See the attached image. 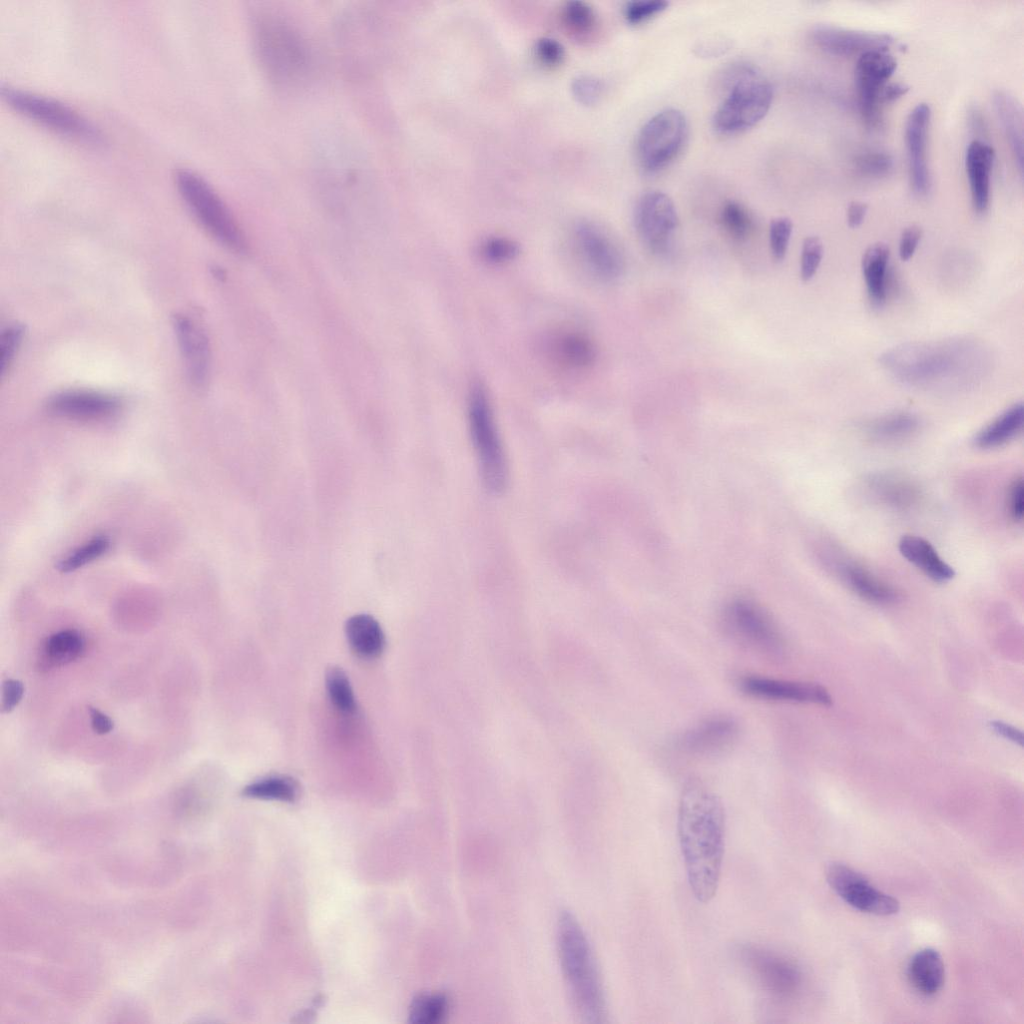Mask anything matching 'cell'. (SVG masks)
<instances>
[{"mask_svg":"<svg viewBox=\"0 0 1024 1024\" xmlns=\"http://www.w3.org/2000/svg\"><path fill=\"white\" fill-rule=\"evenodd\" d=\"M556 938L563 977L576 1014L586 1023L603 1022L606 1006L598 964L585 932L568 911L559 914Z\"/></svg>","mask_w":1024,"mask_h":1024,"instance_id":"7a4b0ae2","label":"cell"},{"mask_svg":"<svg viewBox=\"0 0 1024 1024\" xmlns=\"http://www.w3.org/2000/svg\"><path fill=\"white\" fill-rule=\"evenodd\" d=\"M898 548L907 561L935 582H947L955 575L953 568L939 556L932 544L922 537L903 535Z\"/></svg>","mask_w":1024,"mask_h":1024,"instance_id":"4316f807","label":"cell"},{"mask_svg":"<svg viewBox=\"0 0 1024 1024\" xmlns=\"http://www.w3.org/2000/svg\"><path fill=\"white\" fill-rule=\"evenodd\" d=\"M726 95L717 107L713 128L720 134L732 135L752 128L768 113L773 88L758 69L748 63H733L720 75Z\"/></svg>","mask_w":1024,"mask_h":1024,"instance_id":"5b68a950","label":"cell"},{"mask_svg":"<svg viewBox=\"0 0 1024 1024\" xmlns=\"http://www.w3.org/2000/svg\"><path fill=\"white\" fill-rule=\"evenodd\" d=\"M687 136V120L680 110L667 108L653 115L643 124L636 139L640 169L647 174L663 170L680 154Z\"/></svg>","mask_w":1024,"mask_h":1024,"instance_id":"ba28073f","label":"cell"},{"mask_svg":"<svg viewBox=\"0 0 1024 1024\" xmlns=\"http://www.w3.org/2000/svg\"><path fill=\"white\" fill-rule=\"evenodd\" d=\"M738 734L739 726L733 718L716 716L683 733L676 745L689 755H709L729 747Z\"/></svg>","mask_w":1024,"mask_h":1024,"instance_id":"ffe728a7","label":"cell"},{"mask_svg":"<svg viewBox=\"0 0 1024 1024\" xmlns=\"http://www.w3.org/2000/svg\"><path fill=\"white\" fill-rule=\"evenodd\" d=\"M909 90V86L902 82L887 83L880 93V102L882 106L886 103L893 102L900 97L904 96Z\"/></svg>","mask_w":1024,"mask_h":1024,"instance_id":"f5cc1de1","label":"cell"},{"mask_svg":"<svg viewBox=\"0 0 1024 1024\" xmlns=\"http://www.w3.org/2000/svg\"><path fill=\"white\" fill-rule=\"evenodd\" d=\"M449 1000L442 993L418 995L409 1009V1022L413 1024H437L448 1015Z\"/></svg>","mask_w":1024,"mask_h":1024,"instance_id":"e575fe53","label":"cell"},{"mask_svg":"<svg viewBox=\"0 0 1024 1024\" xmlns=\"http://www.w3.org/2000/svg\"><path fill=\"white\" fill-rule=\"evenodd\" d=\"M724 230L735 240H745L753 229V219L748 210L736 201L726 202L720 213Z\"/></svg>","mask_w":1024,"mask_h":1024,"instance_id":"74e56055","label":"cell"},{"mask_svg":"<svg viewBox=\"0 0 1024 1024\" xmlns=\"http://www.w3.org/2000/svg\"><path fill=\"white\" fill-rule=\"evenodd\" d=\"M548 348L557 364L574 371L588 368L597 357L594 342L586 334L575 330L555 334Z\"/></svg>","mask_w":1024,"mask_h":1024,"instance_id":"d4e9b609","label":"cell"},{"mask_svg":"<svg viewBox=\"0 0 1024 1024\" xmlns=\"http://www.w3.org/2000/svg\"><path fill=\"white\" fill-rule=\"evenodd\" d=\"M726 45L720 42L704 43L700 46L699 50L702 55L714 56L718 55L726 49Z\"/></svg>","mask_w":1024,"mask_h":1024,"instance_id":"11a10c76","label":"cell"},{"mask_svg":"<svg viewBox=\"0 0 1024 1024\" xmlns=\"http://www.w3.org/2000/svg\"><path fill=\"white\" fill-rule=\"evenodd\" d=\"M976 347L965 342L903 345L887 351L882 363L895 377L914 385L964 382L977 374Z\"/></svg>","mask_w":1024,"mask_h":1024,"instance_id":"3957f363","label":"cell"},{"mask_svg":"<svg viewBox=\"0 0 1024 1024\" xmlns=\"http://www.w3.org/2000/svg\"><path fill=\"white\" fill-rule=\"evenodd\" d=\"M1 94L12 108L50 129L88 142L102 141V134L95 125L57 99L9 85L1 86Z\"/></svg>","mask_w":1024,"mask_h":1024,"instance_id":"9c48e42d","label":"cell"},{"mask_svg":"<svg viewBox=\"0 0 1024 1024\" xmlns=\"http://www.w3.org/2000/svg\"><path fill=\"white\" fill-rule=\"evenodd\" d=\"M793 230L792 221L787 217L774 218L769 226V244L775 260L784 259Z\"/></svg>","mask_w":1024,"mask_h":1024,"instance_id":"b9f144b4","label":"cell"},{"mask_svg":"<svg viewBox=\"0 0 1024 1024\" xmlns=\"http://www.w3.org/2000/svg\"><path fill=\"white\" fill-rule=\"evenodd\" d=\"M120 401L111 395L85 390H72L56 394L48 402V409L62 417L78 420H101L115 415Z\"/></svg>","mask_w":1024,"mask_h":1024,"instance_id":"d6986e66","label":"cell"},{"mask_svg":"<svg viewBox=\"0 0 1024 1024\" xmlns=\"http://www.w3.org/2000/svg\"><path fill=\"white\" fill-rule=\"evenodd\" d=\"M517 253V245L503 237L487 238L480 246L481 257L493 264H503L511 261Z\"/></svg>","mask_w":1024,"mask_h":1024,"instance_id":"ab89813d","label":"cell"},{"mask_svg":"<svg viewBox=\"0 0 1024 1024\" xmlns=\"http://www.w3.org/2000/svg\"><path fill=\"white\" fill-rule=\"evenodd\" d=\"M24 695V685L17 679H6L2 685V712L12 711Z\"/></svg>","mask_w":1024,"mask_h":1024,"instance_id":"bcb514c9","label":"cell"},{"mask_svg":"<svg viewBox=\"0 0 1024 1024\" xmlns=\"http://www.w3.org/2000/svg\"><path fill=\"white\" fill-rule=\"evenodd\" d=\"M995 160L992 146L981 140H973L965 154V168L970 185L972 205L976 212L983 213L990 202V176Z\"/></svg>","mask_w":1024,"mask_h":1024,"instance_id":"7402d4cb","label":"cell"},{"mask_svg":"<svg viewBox=\"0 0 1024 1024\" xmlns=\"http://www.w3.org/2000/svg\"><path fill=\"white\" fill-rule=\"evenodd\" d=\"M826 878L840 898L861 912L889 916L899 911L897 899L878 890L867 878L847 865L831 864L827 868Z\"/></svg>","mask_w":1024,"mask_h":1024,"instance_id":"5bb4252c","label":"cell"},{"mask_svg":"<svg viewBox=\"0 0 1024 1024\" xmlns=\"http://www.w3.org/2000/svg\"><path fill=\"white\" fill-rule=\"evenodd\" d=\"M252 37L259 63L270 80L288 87L304 80L310 54L305 39L290 22L270 12L258 13Z\"/></svg>","mask_w":1024,"mask_h":1024,"instance_id":"277c9868","label":"cell"},{"mask_svg":"<svg viewBox=\"0 0 1024 1024\" xmlns=\"http://www.w3.org/2000/svg\"><path fill=\"white\" fill-rule=\"evenodd\" d=\"M1023 421V404L1016 403L978 432L974 439L975 445L981 449L1001 446L1022 430Z\"/></svg>","mask_w":1024,"mask_h":1024,"instance_id":"1f68e13d","label":"cell"},{"mask_svg":"<svg viewBox=\"0 0 1024 1024\" xmlns=\"http://www.w3.org/2000/svg\"><path fill=\"white\" fill-rule=\"evenodd\" d=\"M345 634L352 651L362 658L378 657L385 646V636L378 621L368 614L350 617Z\"/></svg>","mask_w":1024,"mask_h":1024,"instance_id":"f546056e","label":"cell"},{"mask_svg":"<svg viewBox=\"0 0 1024 1024\" xmlns=\"http://www.w3.org/2000/svg\"><path fill=\"white\" fill-rule=\"evenodd\" d=\"M24 334L23 326L14 324L3 331L0 338V372L2 376L6 373L14 355L22 341Z\"/></svg>","mask_w":1024,"mask_h":1024,"instance_id":"ee69618b","label":"cell"},{"mask_svg":"<svg viewBox=\"0 0 1024 1024\" xmlns=\"http://www.w3.org/2000/svg\"><path fill=\"white\" fill-rule=\"evenodd\" d=\"M823 256L822 242L818 237H807L802 245L800 259V275L802 280H810L816 273Z\"/></svg>","mask_w":1024,"mask_h":1024,"instance_id":"7bdbcfd3","label":"cell"},{"mask_svg":"<svg viewBox=\"0 0 1024 1024\" xmlns=\"http://www.w3.org/2000/svg\"><path fill=\"white\" fill-rule=\"evenodd\" d=\"M468 422L485 486L501 492L507 482V463L486 388L475 382L468 395Z\"/></svg>","mask_w":1024,"mask_h":1024,"instance_id":"52a82bcc","label":"cell"},{"mask_svg":"<svg viewBox=\"0 0 1024 1024\" xmlns=\"http://www.w3.org/2000/svg\"><path fill=\"white\" fill-rule=\"evenodd\" d=\"M989 725H990L991 729L996 734H998V735L1002 736L1003 738H1005L1007 740H1010V741H1012V742H1014V743H1016V744H1018L1020 746L1022 745V743H1023V734L1017 728H1015V727H1013V726H1011V725H1009L1007 723H1004L1002 721H992V722H990Z\"/></svg>","mask_w":1024,"mask_h":1024,"instance_id":"816d5d0a","label":"cell"},{"mask_svg":"<svg viewBox=\"0 0 1024 1024\" xmlns=\"http://www.w3.org/2000/svg\"><path fill=\"white\" fill-rule=\"evenodd\" d=\"M812 41L822 50L838 56H852L871 50H887L894 39L886 33H876L817 25L811 31Z\"/></svg>","mask_w":1024,"mask_h":1024,"instance_id":"ac0fdd59","label":"cell"},{"mask_svg":"<svg viewBox=\"0 0 1024 1024\" xmlns=\"http://www.w3.org/2000/svg\"><path fill=\"white\" fill-rule=\"evenodd\" d=\"M174 179L181 197L203 227L228 249L244 253L247 250L245 236L214 187L188 168L177 169Z\"/></svg>","mask_w":1024,"mask_h":1024,"instance_id":"8992f818","label":"cell"},{"mask_svg":"<svg viewBox=\"0 0 1024 1024\" xmlns=\"http://www.w3.org/2000/svg\"><path fill=\"white\" fill-rule=\"evenodd\" d=\"M897 67L887 50H871L861 54L855 67V84L861 115L870 127L881 123L880 93Z\"/></svg>","mask_w":1024,"mask_h":1024,"instance_id":"4fadbf2b","label":"cell"},{"mask_svg":"<svg viewBox=\"0 0 1024 1024\" xmlns=\"http://www.w3.org/2000/svg\"><path fill=\"white\" fill-rule=\"evenodd\" d=\"M677 830L688 883L702 903L716 894L722 868L725 814L718 796L699 782L681 794Z\"/></svg>","mask_w":1024,"mask_h":1024,"instance_id":"6da1fadb","label":"cell"},{"mask_svg":"<svg viewBox=\"0 0 1024 1024\" xmlns=\"http://www.w3.org/2000/svg\"><path fill=\"white\" fill-rule=\"evenodd\" d=\"M109 547L110 540L107 536H95L61 559L58 569L63 573L75 571L101 557Z\"/></svg>","mask_w":1024,"mask_h":1024,"instance_id":"d590c367","label":"cell"},{"mask_svg":"<svg viewBox=\"0 0 1024 1024\" xmlns=\"http://www.w3.org/2000/svg\"><path fill=\"white\" fill-rule=\"evenodd\" d=\"M919 424V419L915 415L897 412L868 422L864 431L873 441L891 443L910 437L918 430Z\"/></svg>","mask_w":1024,"mask_h":1024,"instance_id":"d6a6232c","label":"cell"},{"mask_svg":"<svg viewBox=\"0 0 1024 1024\" xmlns=\"http://www.w3.org/2000/svg\"><path fill=\"white\" fill-rule=\"evenodd\" d=\"M669 3L663 0H639L628 2L623 10L626 21L632 25L647 22L662 13Z\"/></svg>","mask_w":1024,"mask_h":1024,"instance_id":"60d3db41","label":"cell"},{"mask_svg":"<svg viewBox=\"0 0 1024 1024\" xmlns=\"http://www.w3.org/2000/svg\"><path fill=\"white\" fill-rule=\"evenodd\" d=\"M1008 509L1015 521H1021L1024 512V485L1021 477L1015 479L1010 486Z\"/></svg>","mask_w":1024,"mask_h":1024,"instance_id":"7dc6e473","label":"cell"},{"mask_svg":"<svg viewBox=\"0 0 1024 1024\" xmlns=\"http://www.w3.org/2000/svg\"><path fill=\"white\" fill-rule=\"evenodd\" d=\"M921 237L922 230L918 226H910L903 231L899 242V256L903 261L913 256Z\"/></svg>","mask_w":1024,"mask_h":1024,"instance_id":"c3c4849f","label":"cell"},{"mask_svg":"<svg viewBox=\"0 0 1024 1024\" xmlns=\"http://www.w3.org/2000/svg\"><path fill=\"white\" fill-rule=\"evenodd\" d=\"M868 206L864 202L853 201L847 210V222L852 228L858 227L863 222Z\"/></svg>","mask_w":1024,"mask_h":1024,"instance_id":"db71d44e","label":"cell"},{"mask_svg":"<svg viewBox=\"0 0 1024 1024\" xmlns=\"http://www.w3.org/2000/svg\"><path fill=\"white\" fill-rule=\"evenodd\" d=\"M297 782L285 775H272L247 785L242 794L245 797L292 802L298 796Z\"/></svg>","mask_w":1024,"mask_h":1024,"instance_id":"836d02e7","label":"cell"},{"mask_svg":"<svg viewBox=\"0 0 1024 1024\" xmlns=\"http://www.w3.org/2000/svg\"><path fill=\"white\" fill-rule=\"evenodd\" d=\"M738 686L743 693L759 699L813 703L824 706H829L832 703L828 690L811 682L749 675L742 677Z\"/></svg>","mask_w":1024,"mask_h":1024,"instance_id":"2e32d148","label":"cell"},{"mask_svg":"<svg viewBox=\"0 0 1024 1024\" xmlns=\"http://www.w3.org/2000/svg\"><path fill=\"white\" fill-rule=\"evenodd\" d=\"M930 120V106L926 103H919L909 113L905 124L910 183L913 191L920 196L926 195L930 189V173L927 163Z\"/></svg>","mask_w":1024,"mask_h":1024,"instance_id":"e0dca14e","label":"cell"},{"mask_svg":"<svg viewBox=\"0 0 1024 1024\" xmlns=\"http://www.w3.org/2000/svg\"><path fill=\"white\" fill-rule=\"evenodd\" d=\"M678 224L675 204L666 193L652 190L640 196L634 208V225L639 238L651 251L666 253Z\"/></svg>","mask_w":1024,"mask_h":1024,"instance_id":"7c38bea8","label":"cell"},{"mask_svg":"<svg viewBox=\"0 0 1024 1024\" xmlns=\"http://www.w3.org/2000/svg\"><path fill=\"white\" fill-rule=\"evenodd\" d=\"M907 976L913 988L922 995L938 993L945 981L943 960L933 948L918 951L909 961Z\"/></svg>","mask_w":1024,"mask_h":1024,"instance_id":"f1b7e54d","label":"cell"},{"mask_svg":"<svg viewBox=\"0 0 1024 1024\" xmlns=\"http://www.w3.org/2000/svg\"><path fill=\"white\" fill-rule=\"evenodd\" d=\"M325 682L332 704L341 712H353L355 698L346 673L340 667L332 666L326 671Z\"/></svg>","mask_w":1024,"mask_h":1024,"instance_id":"8d00e7d4","label":"cell"},{"mask_svg":"<svg viewBox=\"0 0 1024 1024\" xmlns=\"http://www.w3.org/2000/svg\"><path fill=\"white\" fill-rule=\"evenodd\" d=\"M91 726L95 733L104 735L112 731L114 723L109 716L104 714L99 709L89 706L88 707Z\"/></svg>","mask_w":1024,"mask_h":1024,"instance_id":"f907efd6","label":"cell"},{"mask_svg":"<svg viewBox=\"0 0 1024 1024\" xmlns=\"http://www.w3.org/2000/svg\"><path fill=\"white\" fill-rule=\"evenodd\" d=\"M893 157L883 151H869L858 155L855 159V167L867 177L886 176L893 169Z\"/></svg>","mask_w":1024,"mask_h":1024,"instance_id":"f35d334b","label":"cell"},{"mask_svg":"<svg viewBox=\"0 0 1024 1024\" xmlns=\"http://www.w3.org/2000/svg\"><path fill=\"white\" fill-rule=\"evenodd\" d=\"M740 958L769 998L786 1002L797 995L802 975L798 967L786 957L763 947L747 945L741 948Z\"/></svg>","mask_w":1024,"mask_h":1024,"instance_id":"8fae6325","label":"cell"},{"mask_svg":"<svg viewBox=\"0 0 1024 1024\" xmlns=\"http://www.w3.org/2000/svg\"><path fill=\"white\" fill-rule=\"evenodd\" d=\"M85 650V638L75 629H66L48 636L41 644L38 667L47 671L79 659Z\"/></svg>","mask_w":1024,"mask_h":1024,"instance_id":"83f0119b","label":"cell"},{"mask_svg":"<svg viewBox=\"0 0 1024 1024\" xmlns=\"http://www.w3.org/2000/svg\"><path fill=\"white\" fill-rule=\"evenodd\" d=\"M536 52L543 61L555 63L562 57L563 48L555 39L544 37L538 40Z\"/></svg>","mask_w":1024,"mask_h":1024,"instance_id":"681fc988","label":"cell"},{"mask_svg":"<svg viewBox=\"0 0 1024 1024\" xmlns=\"http://www.w3.org/2000/svg\"><path fill=\"white\" fill-rule=\"evenodd\" d=\"M993 107L1022 177L1024 154L1022 106L1017 98L1009 92L997 90L993 94Z\"/></svg>","mask_w":1024,"mask_h":1024,"instance_id":"484cf974","label":"cell"},{"mask_svg":"<svg viewBox=\"0 0 1024 1024\" xmlns=\"http://www.w3.org/2000/svg\"><path fill=\"white\" fill-rule=\"evenodd\" d=\"M173 325L189 380L194 386L202 387L210 371L208 339L202 329L185 315H176Z\"/></svg>","mask_w":1024,"mask_h":1024,"instance_id":"44dd1931","label":"cell"},{"mask_svg":"<svg viewBox=\"0 0 1024 1024\" xmlns=\"http://www.w3.org/2000/svg\"><path fill=\"white\" fill-rule=\"evenodd\" d=\"M889 248L883 243L871 245L862 258V272L867 293L875 306L885 303L887 297L886 276L889 262Z\"/></svg>","mask_w":1024,"mask_h":1024,"instance_id":"4dcf8cb0","label":"cell"},{"mask_svg":"<svg viewBox=\"0 0 1024 1024\" xmlns=\"http://www.w3.org/2000/svg\"><path fill=\"white\" fill-rule=\"evenodd\" d=\"M864 490L873 501L895 509L911 507L920 496L918 486L910 478L892 472L870 475Z\"/></svg>","mask_w":1024,"mask_h":1024,"instance_id":"603a6c76","label":"cell"},{"mask_svg":"<svg viewBox=\"0 0 1024 1024\" xmlns=\"http://www.w3.org/2000/svg\"><path fill=\"white\" fill-rule=\"evenodd\" d=\"M564 16L569 25L586 30L594 23L593 10L584 2L571 1L564 9Z\"/></svg>","mask_w":1024,"mask_h":1024,"instance_id":"f6af8a7d","label":"cell"},{"mask_svg":"<svg viewBox=\"0 0 1024 1024\" xmlns=\"http://www.w3.org/2000/svg\"><path fill=\"white\" fill-rule=\"evenodd\" d=\"M833 569L842 581L860 597L876 604H891L899 599V593L862 565L852 561H835Z\"/></svg>","mask_w":1024,"mask_h":1024,"instance_id":"cb8c5ba5","label":"cell"},{"mask_svg":"<svg viewBox=\"0 0 1024 1024\" xmlns=\"http://www.w3.org/2000/svg\"><path fill=\"white\" fill-rule=\"evenodd\" d=\"M726 631L738 642L767 654L783 649V637L775 620L759 603L747 597L730 600L723 611Z\"/></svg>","mask_w":1024,"mask_h":1024,"instance_id":"30bf717a","label":"cell"},{"mask_svg":"<svg viewBox=\"0 0 1024 1024\" xmlns=\"http://www.w3.org/2000/svg\"><path fill=\"white\" fill-rule=\"evenodd\" d=\"M573 245L578 259L593 276L613 281L622 275L624 259L621 251L597 225L580 223L573 233Z\"/></svg>","mask_w":1024,"mask_h":1024,"instance_id":"9a60e30c","label":"cell"}]
</instances>
